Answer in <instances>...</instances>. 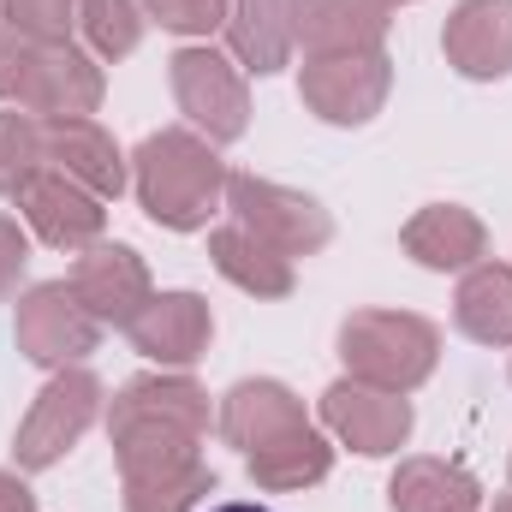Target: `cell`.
<instances>
[{
    "label": "cell",
    "instance_id": "6",
    "mask_svg": "<svg viewBox=\"0 0 512 512\" xmlns=\"http://www.w3.org/2000/svg\"><path fill=\"white\" fill-rule=\"evenodd\" d=\"M227 215L256 233L268 251L280 256H316L328 239H334V221L316 197L292 191V185H274V179H256V173H233L227 179Z\"/></svg>",
    "mask_w": 512,
    "mask_h": 512
},
{
    "label": "cell",
    "instance_id": "9",
    "mask_svg": "<svg viewBox=\"0 0 512 512\" xmlns=\"http://www.w3.org/2000/svg\"><path fill=\"white\" fill-rule=\"evenodd\" d=\"M36 120H90L102 108V66L78 42H36L30 72L18 84V102Z\"/></svg>",
    "mask_w": 512,
    "mask_h": 512
},
{
    "label": "cell",
    "instance_id": "24",
    "mask_svg": "<svg viewBox=\"0 0 512 512\" xmlns=\"http://www.w3.org/2000/svg\"><path fill=\"white\" fill-rule=\"evenodd\" d=\"M48 167V131L36 114L6 108L0 114V197H18L36 173Z\"/></svg>",
    "mask_w": 512,
    "mask_h": 512
},
{
    "label": "cell",
    "instance_id": "16",
    "mask_svg": "<svg viewBox=\"0 0 512 512\" xmlns=\"http://www.w3.org/2000/svg\"><path fill=\"white\" fill-rule=\"evenodd\" d=\"M399 245H405L411 262H423L435 274H465V268H477L489 256V227L459 203H429V209H417L405 221Z\"/></svg>",
    "mask_w": 512,
    "mask_h": 512
},
{
    "label": "cell",
    "instance_id": "19",
    "mask_svg": "<svg viewBox=\"0 0 512 512\" xmlns=\"http://www.w3.org/2000/svg\"><path fill=\"white\" fill-rule=\"evenodd\" d=\"M227 48L239 60V72H280L298 48V0H233L227 6Z\"/></svg>",
    "mask_w": 512,
    "mask_h": 512
},
{
    "label": "cell",
    "instance_id": "32",
    "mask_svg": "<svg viewBox=\"0 0 512 512\" xmlns=\"http://www.w3.org/2000/svg\"><path fill=\"white\" fill-rule=\"evenodd\" d=\"M215 512H268V507H256V501H227V507H215Z\"/></svg>",
    "mask_w": 512,
    "mask_h": 512
},
{
    "label": "cell",
    "instance_id": "25",
    "mask_svg": "<svg viewBox=\"0 0 512 512\" xmlns=\"http://www.w3.org/2000/svg\"><path fill=\"white\" fill-rule=\"evenodd\" d=\"M78 30L96 60H126L143 42V6L137 0H78Z\"/></svg>",
    "mask_w": 512,
    "mask_h": 512
},
{
    "label": "cell",
    "instance_id": "21",
    "mask_svg": "<svg viewBox=\"0 0 512 512\" xmlns=\"http://www.w3.org/2000/svg\"><path fill=\"white\" fill-rule=\"evenodd\" d=\"M453 322L477 346H512V268L507 262L483 256L477 268H465V280L453 292Z\"/></svg>",
    "mask_w": 512,
    "mask_h": 512
},
{
    "label": "cell",
    "instance_id": "2",
    "mask_svg": "<svg viewBox=\"0 0 512 512\" xmlns=\"http://www.w3.org/2000/svg\"><path fill=\"white\" fill-rule=\"evenodd\" d=\"M227 161L215 155V143L191 126L149 131L131 155V185L137 203L155 227L167 233H203L221 209H227Z\"/></svg>",
    "mask_w": 512,
    "mask_h": 512
},
{
    "label": "cell",
    "instance_id": "28",
    "mask_svg": "<svg viewBox=\"0 0 512 512\" xmlns=\"http://www.w3.org/2000/svg\"><path fill=\"white\" fill-rule=\"evenodd\" d=\"M137 6H143V18H155L173 36H209V30L227 24L233 0H137Z\"/></svg>",
    "mask_w": 512,
    "mask_h": 512
},
{
    "label": "cell",
    "instance_id": "15",
    "mask_svg": "<svg viewBox=\"0 0 512 512\" xmlns=\"http://www.w3.org/2000/svg\"><path fill=\"white\" fill-rule=\"evenodd\" d=\"M441 54L459 78L495 84L512 72V0H459L447 30H441Z\"/></svg>",
    "mask_w": 512,
    "mask_h": 512
},
{
    "label": "cell",
    "instance_id": "27",
    "mask_svg": "<svg viewBox=\"0 0 512 512\" xmlns=\"http://www.w3.org/2000/svg\"><path fill=\"white\" fill-rule=\"evenodd\" d=\"M0 18L30 42H72L66 30L78 24V0H0Z\"/></svg>",
    "mask_w": 512,
    "mask_h": 512
},
{
    "label": "cell",
    "instance_id": "33",
    "mask_svg": "<svg viewBox=\"0 0 512 512\" xmlns=\"http://www.w3.org/2000/svg\"><path fill=\"white\" fill-rule=\"evenodd\" d=\"M495 512H512V495H501V501H495Z\"/></svg>",
    "mask_w": 512,
    "mask_h": 512
},
{
    "label": "cell",
    "instance_id": "29",
    "mask_svg": "<svg viewBox=\"0 0 512 512\" xmlns=\"http://www.w3.org/2000/svg\"><path fill=\"white\" fill-rule=\"evenodd\" d=\"M30 54H36L30 36L0 30V102H18V84H24V72H30Z\"/></svg>",
    "mask_w": 512,
    "mask_h": 512
},
{
    "label": "cell",
    "instance_id": "26",
    "mask_svg": "<svg viewBox=\"0 0 512 512\" xmlns=\"http://www.w3.org/2000/svg\"><path fill=\"white\" fill-rule=\"evenodd\" d=\"M203 495H215V471L191 465V471H173V477L126 483V512H197Z\"/></svg>",
    "mask_w": 512,
    "mask_h": 512
},
{
    "label": "cell",
    "instance_id": "5",
    "mask_svg": "<svg viewBox=\"0 0 512 512\" xmlns=\"http://www.w3.org/2000/svg\"><path fill=\"white\" fill-rule=\"evenodd\" d=\"M167 78H173V102L179 114L191 120V131H203L209 143H233L251 126V90H245V72L233 54L209 48V42H191L167 60Z\"/></svg>",
    "mask_w": 512,
    "mask_h": 512
},
{
    "label": "cell",
    "instance_id": "17",
    "mask_svg": "<svg viewBox=\"0 0 512 512\" xmlns=\"http://www.w3.org/2000/svg\"><path fill=\"white\" fill-rule=\"evenodd\" d=\"M387 6L382 0H298V48L310 60L328 54H382Z\"/></svg>",
    "mask_w": 512,
    "mask_h": 512
},
{
    "label": "cell",
    "instance_id": "3",
    "mask_svg": "<svg viewBox=\"0 0 512 512\" xmlns=\"http://www.w3.org/2000/svg\"><path fill=\"white\" fill-rule=\"evenodd\" d=\"M340 358H346L352 382L387 387V393H417L435 376L441 334H435V322H423L411 310H358L340 322Z\"/></svg>",
    "mask_w": 512,
    "mask_h": 512
},
{
    "label": "cell",
    "instance_id": "10",
    "mask_svg": "<svg viewBox=\"0 0 512 512\" xmlns=\"http://www.w3.org/2000/svg\"><path fill=\"white\" fill-rule=\"evenodd\" d=\"M18 209H24V221H30V233L42 245H54V251H66V256L102 245V233H108V203L96 191H84L78 179H66L60 167H42L18 191Z\"/></svg>",
    "mask_w": 512,
    "mask_h": 512
},
{
    "label": "cell",
    "instance_id": "18",
    "mask_svg": "<svg viewBox=\"0 0 512 512\" xmlns=\"http://www.w3.org/2000/svg\"><path fill=\"white\" fill-rule=\"evenodd\" d=\"M42 131H48V167H60L102 203H114L126 191V155L96 120H42Z\"/></svg>",
    "mask_w": 512,
    "mask_h": 512
},
{
    "label": "cell",
    "instance_id": "34",
    "mask_svg": "<svg viewBox=\"0 0 512 512\" xmlns=\"http://www.w3.org/2000/svg\"><path fill=\"white\" fill-rule=\"evenodd\" d=\"M382 6H411V0H382Z\"/></svg>",
    "mask_w": 512,
    "mask_h": 512
},
{
    "label": "cell",
    "instance_id": "8",
    "mask_svg": "<svg viewBox=\"0 0 512 512\" xmlns=\"http://www.w3.org/2000/svg\"><path fill=\"white\" fill-rule=\"evenodd\" d=\"M387 90H393L387 54H328V60H304L298 72L304 108L328 126H370L382 114Z\"/></svg>",
    "mask_w": 512,
    "mask_h": 512
},
{
    "label": "cell",
    "instance_id": "13",
    "mask_svg": "<svg viewBox=\"0 0 512 512\" xmlns=\"http://www.w3.org/2000/svg\"><path fill=\"white\" fill-rule=\"evenodd\" d=\"M215 429H221L227 447H239L245 459H256V453H268V447H280V441H292V435H304V429H316V423L304 417V399L286 382L256 376V382H239L221 399Z\"/></svg>",
    "mask_w": 512,
    "mask_h": 512
},
{
    "label": "cell",
    "instance_id": "31",
    "mask_svg": "<svg viewBox=\"0 0 512 512\" xmlns=\"http://www.w3.org/2000/svg\"><path fill=\"white\" fill-rule=\"evenodd\" d=\"M0 512H36L30 483H24V477H12V471H0Z\"/></svg>",
    "mask_w": 512,
    "mask_h": 512
},
{
    "label": "cell",
    "instance_id": "20",
    "mask_svg": "<svg viewBox=\"0 0 512 512\" xmlns=\"http://www.w3.org/2000/svg\"><path fill=\"white\" fill-rule=\"evenodd\" d=\"M387 507L393 512H477L483 489L459 459H399L393 483H387Z\"/></svg>",
    "mask_w": 512,
    "mask_h": 512
},
{
    "label": "cell",
    "instance_id": "22",
    "mask_svg": "<svg viewBox=\"0 0 512 512\" xmlns=\"http://www.w3.org/2000/svg\"><path fill=\"white\" fill-rule=\"evenodd\" d=\"M209 262L221 268V280H233L239 292H251V298H286L292 292V256L268 251L256 233H245L239 221H227V227H215L209 233Z\"/></svg>",
    "mask_w": 512,
    "mask_h": 512
},
{
    "label": "cell",
    "instance_id": "23",
    "mask_svg": "<svg viewBox=\"0 0 512 512\" xmlns=\"http://www.w3.org/2000/svg\"><path fill=\"white\" fill-rule=\"evenodd\" d=\"M245 471H251L256 489H268V495H298V489L328 483V471H334V447L322 441V429H304V435H292V441H280V447H268V453L245 459Z\"/></svg>",
    "mask_w": 512,
    "mask_h": 512
},
{
    "label": "cell",
    "instance_id": "4",
    "mask_svg": "<svg viewBox=\"0 0 512 512\" xmlns=\"http://www.w3.org/2000/svg\"><path fill=\"white\" fill-rule=\"evenodd\" d=\"M96 417H102V382H96L84 364L54 370L48 387L30 399L24 423H18V441H12L18 471H54V465L90 435Z\"/></svg>",
    "mask_w": 512,
    "mask_h": 512
},
{
    "label": "cell",
    "instance_id": "14",
    "mask_svg": "<svg viewBox=\"0 0 512 512\" xmlns=\"http://www.w3.org/2000/svg\"><path fill=\"white\" fill-rule=\"evenodd\" d=\"M126 334L149 364H161V370H191V364L209 352L215 316H209V304H203L197 292H155Z\"/></svg>",
    "mask_w": 512,
    "mask_h": 512
},
{
    "label": "cell",
    "instance_id": "7",
    "mask_svg": "<svg viewBox=\"0 0 512 512\" xmlns=\"http://www.w3.org/2000/svg\"><path fill=\"white\" fill-rule=\"evenodd\" d=\"M12 340L36 370H72L102 346V322L78 304V292L66 280H42L18 298Z\"/></svg>",
    "mask_w": 512,
    "mask_h": 512
},
{
    "label": "cell",
    "instance_id": "1",
    "mask_svg": "<svg viewBox=\"0 0 512 512\" xmlns=\"http://www.w3.org/2000/svg\"><path fill=\"white\" fill-rule=\"evenodd\" d=\"M108 441H114L120 483L191 471L203 465V441H209V393L179 370L137 376L108 405Z\"/></svg>",
    "mask_w": 512,
    "mask_h": 512
},
{
    "label": "cell",
    "instance_id": "30",
    "mask_svg": "<svg viewBox=\"0 0 512 512\" xmlns=\"http://www.w3.org/2000/svg\"><path fill=\"white\" fill-rule=\"evenodd\" d=\"M24 262H30V239H24V227H18L12 215H0V298L18 286Z\"/></svg>",
    "mask_w": 512,
    "mask_h": 512
},
{
    "label": "cell",
    "instance_id": "12",
    "mask_svg": "<svg viewBox=\"0 0 512 512\" xmlns=\"http://www.w3.org/2000/svg\"><path fill=\"white\" fill-rule=\"evenodd\" d=\"M66 286L78 292V304L102 328H131L143 316V304L155 298L149 268H143V256L131 251V245H90V251H78Z\"/></svg>",
    "mask_w": 512,
    "mask_h": 512
},
{
    "label": "cell",
    "instance_id": "11",
    "mask_svg": "<svg viewBox=\"0 0 512 512\" xmlns=\"http://www.w3.org/2000/svg\"><path fill=\"white\" fill-rule=\"evenodd\" d=\"M322 423L364 459H387L411 441V399L405 393H387V387H370V382H334L322 393Z\"/></svg>",
    "mask_w": 512,
    "mask_h": 512
}]
</instances>
